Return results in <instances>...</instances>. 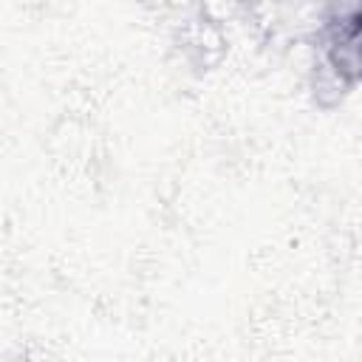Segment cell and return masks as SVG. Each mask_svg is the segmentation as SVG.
I'll list each match as a JSON object with an SVG mask.
<instances>
[{"instance_id": "6da1fadb", "label": "cell", "mask_w": 362, "mask_h": 362, "mask_svg": "<svg viewBox=\"0 0 362 362\" xmlns=\"http://www.w3.org/2000/svg\"><path fill=\"white\" fill-rule=\"evenodd\" d=\"M351 85L354 82H348L322 54L317 57V65H314V74H311V90H314V99H317L320 107H337L345 99Z\"/></svg>"}]
</instances>
